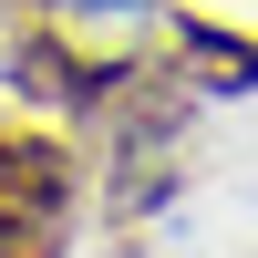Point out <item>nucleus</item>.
Wrapping results in <instances>:
<instances>
[{
	"label": "nucleus",
	"mask_w": 258,
	"mask_h": 258,
	"mask_svg": "<svg viewBox=\"0 0 258 258\" xmlns=\"http://www.w3.org/2000/svg\"><path fill=\"white\" fill-rule=\"evenodd\" d=\"M62 197V165L41 155V145H0V238H21V227H41Z\"/></svg>",
	"instance_id": "nucleus-1"
}]
</instances>
